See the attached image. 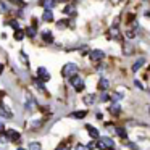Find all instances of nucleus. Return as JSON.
I'll return each mask as SVG.
<instances>
[{
  "label": "nucleus",
  "mask_w": 150,
  "mask_h": 150,
  "mask_svg": "<svg viewBox=\"0 0 150 150\" xmlns=\"http://www.w3.org/2000/svg\"><path fill=\"white\" fill-rule=\"evenodd\" d=\"M69 84L74 87L76 92H82V91H84V81H82V78H81V76H78V74H74V76L69 78Z\"/></svg>",
  "instance_id": "obj_1"
},
{
  "label": "nucleus",
  "mask_w": 150,
  "mask_h": 150,
  "mask_svg": "<svg viewBox=\"0 0 150 150\" xmlns=\"http://www.w3.org/2000/svg\"><path fill=\"white\" fill-rule=\"evenodd\" d=\"M76 73H78V65H76V63H66L62 69V74L66 76V78H71Z\"/></svg>",
  "instance_id": "obj_2"
},
{
  "label": "nucleus",
  "mask_w": 150,
  "mask_h": 150,
  "mask_svg": "<svg viewBox=\"0 0 150 150\" xmlns=\"http://www.w3.org/2000/svg\"><path fill=\"white\" fill-rule=\"evenodd\" d=\"M113 145H115V142L110 137H102L97 142V149H100V150H110V149H113Z\"/></svg>",
  "instance_id": "obj_3"
},
{
  "label": "nucleus",
  "mask_w": 150,
  "mask_h": 150,
  "mask_svg": "<svg viewBox=\"0 0 150 150\" xmlns=\"http://www.w3.org/2000/svg\"><path fill=\"white\" fill-rule=\"evenodd\" d=\"M91 60L92 62H100V60H103L105 58V53L102 52V50H98V49H95V50H91Z\"/></svg>",
  "instance_id": "obj_4"
},
{
  "label": "nucleus",
  "mask_w": 150,
  "mask_h": 150,
  "mask_svg": "<svg viewBox=\"0 0 150 150\" xmlns=\"http://www.w3.org/2000/svg\"><path fill=\"white\" fill-rule=\"evenodd\" d=\"M5 136H7V139L8 140H13V142H18L20 140V132L18 131H15V129H8V131H5Z\"/></svg>",
  "instance_id": "obj_5"
},
{
  "label": "nucleus",
  "mask_w": 150,
  "mask_h": 150,
  "mask_svg": "<svg viewBox=\"0 0 150 150\" xmlns=\"http://www.w3.org/2000/svg\"><path fill=\"white\" fill-rule=\"evenodd\" d=\"M108 36L113 37V39H121V33L118 31V26H116V24H113V26L108 29Z\"/></svg>",
  "instance_id": "obj_6"
},
{
  "label": "nucleus",
  "mask_w": 150,
  "mask_h": 150,
  "mask_svg": "<svg viewBox=\"0 0 150 150\" xmlns=\"http://www.w3.org/2000/svg\"><path fill=\"white\" fill-rule=\"evenodd\" d=\"M86 129H87V132H89V136L92 137V139H98V129L97 127H94V126H91V124H86Z\"/></svg>",
  "instance_id": "obj_7"
},
{
  "label": "nucleus",
  "mask_w": 150,
  "mask_h": 150,
  "mask_svg": "<svg viewBox=\"0 0 150 150\" xmlns=\"http://www.w3.org/2000/svg\"><path fill=\"white\" fill-rule=\"evenodd\" d=\"M37 74H39V78L42 79L44 82H45V81H49V79H50V74H49V71H47V69L44 68V66H40V68L37 69Z\"/></svg>",
  "instance_id": "obj_8"
},
{
  "label": "nucleus",
  "mask_w": 150,
  "mask_h": 150,
  "mask_svg": "<svg viewBox=\"0 0 150 150\" xmlns=\"http://www.w3.org/2000/svg\"><path fill=\"white\" fill-rule=\"evenodd\" d=\"M42 20L45 21V23H50V21H53V13H52V10H50V8H45V10H44Z\"/></svg>",
  "instance_id": "obj_9"
},
{
  "label": "nucleus",
  "mask_w": 150,
  "mask_h": 150,
  "mask_svg": "<svg viewBox=\"0 0 150 150\" xmlns=\"http://www.w3.org/2000/svg\"><path fill=\"white\" fill-rule=\"evenodd\" d=\"M108 86H110V82H108L107 78H102L100 81H98V91L102 92H107L108 91Z\"/></svg>",
  "instance_id": "obj_10"
},
{
  "label": "nucleus",
  "mask_w": 150,
  "mask_h": 150,
  "mask_svg": "<svg viewBox=\"0 0 150 150\" xmlns=\"http://www.w3.org/2000/svg\"><path fill=\"white\" fill-rule=\"evenodd\" d=\"M40 37H42V40L45 44H52L53 42V36H52V33H50V31H44V33L40 34Z\"/></svg>",
  "instance_id": "obj_11"
},
{
  "label": "nucleus",
  "mask_w": 150,
  "mask_h": 150,
  "mask_svg": "<svg viewBox=\"0 0 150 150\" xmlns=\"http://www.w3.org/2000/svg\"><path fill=\"white\" fill-rule=\"evenodd\" d=\"M145 65V58H137L136 62H134V65H132V71L136 73V71H139L142 66Z\"/></svg>",
  "instance_id": "obj_12"
},
{
  "label": "nucleus",
  "mask_w": 150,
  "mask_h": 150,
  "mask_svg": "<svg viewBox=\"0 0 150 150\" xmlns=\"http://www.w3.org/2000/svg\"><path fill=\"white\" fill-rule=\"evenodd\" d=\"M110 113H111V115H115V116L121 113V105L118 103V102H113V105L110 107Z\"/></svg>",
  "instance_id": "obj_13"
},
{
  "label": "nucleus",
  "mask_w": 150,
  "mask_h": 150,
  "mask_svg": "<svg viewBox=\"0 0 150 150\" xmlns=\"http://www.w3.org/2000/svg\"><path fill=\"white\" fill-rule=\"evenodd\" d=\"M40 5L45 8H50L52 10L53 7H57V0H40Z\"/></svg>",
  "instance_id": "obj_14"
},
{
  "label": "nucleus",
  "mask_w": 150,
  "mask_h": 150,
  "mask_svg": "<svg viewBox=\"0 0 150 150\" xmlns=\"http://www.w3.org/2000/svg\"><path fill=\"white\" fill-rule=\"evenodd\" d=\"M86 115H87V111H86V110H81V111H73L69 116H71V118H76V120H82V118H86Z\"/></svg>",
  "instance_id": "obj_15"
},
{
  "label": "nucleus",
  "mask_w": 150,
  "mask_h": 150,
  "mask_svg": "<svg viewBox=\"0 0 150 150\" xmlns=\"http://www.w3.org/2000/svg\"><path fill=\"white\" fill-rule=\"evenodd\" d=\"M0 116H2V118H7V120H10V118H11V113L4 107V105H0Z\"/></svg>",
  "instance_id": "obj_16"
},
{
  "label": "nucleus",
  "mask_w": 150,
  "mask_h": 150,
  "mask_svg": "<svg viewBox=\"0 0 150 150\" xmlns=\"http://www.w3.org/2000/svg\"><path fill=\"white\" fill-rule=\"evenodd\" d=\"M26 108L28 110H33L34 108V98L29 94H26Z\"/></svg>",
  "instance_id": "obj_17"
},
{
  "label": "nucleus",
  "mask_w": 150,
  "mask_h": 150,
  "mask_svg": "<svg viewBox=\"0 0 150 150\" xmlns=\"http://www.w3.org/2000/svg\"><path fill=\"white\" fill-rule=\"evenodd\" d=\"M24 36H26V31H21V29L15 31V39H16V40H23Z\"/></svg>",
  "instance_id": "obj_18"
},
{
  "label": "nucleus",
  "mask_w": 150,
  "mask_h": 150,
  "mask_svg": "<svg viewBox=\"0 0 150 150\" xmlns=\"http://www.w3.org/2000/svg\"><path fill=\"white\" fill-rule=\"evenodd\" d=\"M74 11H76L74 5H66L65 10H63V13H65V15H74Z\"/></svg>",
  "instance_id": "obj_19"
},
{
  "label": "nucleus",
  "mask_w": 150,
  "mask_h": 150,
  "mask_svg": "<svg viewBox=\"0 0 150 150\" xmlns=\"http://www.w3.org/2000/svg\"><path fill=\"white\" fill-rule=\"evenodd\" d=\"M84 102H86V105H92V103L95 102V94L86 95V97H84Z\"/></svg>",
  "instance_id": "obj_20"
},
{
  "label": "nucleus",
  "mask_w": 150,
  "mask_h": 150,
  "mask_svg": "<svg viewBox=\"0 0 150 150\" xmlns=\"http://www.w3.org/2000/svg\"><path fill=\"white\" fill-rule=\"evenodd\" d=\"M36 34H37V31H36V28H34V26H29L26 29V36L28 37H36Z\"/></svg>",
  "instance_id": "obj_21"
},
{
  "label": "nucleus",
  "mask_w": 150,
  "mask_h": 150,
  "mask_svg": "<svg viewBox=\"0 0 150 150\" xmlns=\"http://www.w3.org/2000/svg\"><path fill=\"white\" fill-rule=\"evenodd\" d=\"M34 84L37 86V89H39V91H45V86H44V82H42V79H34Z\"/></svg>",
  "instance_id": "obj_22"
},
{
  "label": "nucleus",
  "mask_w": 150,
  "mask_h": 150,
  "mask_svg": "<svg viewBox=\"0 0 150 150\" xmlns=\"http://www.w3.org/2000/svg\"><path fill=\"white\" fill-rule=\"evenodd\" d=\"M66 26H68V21H66V20H60V21H57V28H58V29H65Z\"/></svg>",
  "instance_id": "obj_23"
},
{
  "label": "nucleus",
  "mask_w": 150,
  "mask_h": 150,
  "mask_svg": "<svg viewBox=\"0 0 150 150\" xmlns=\"http://www.w3.org/2000/svg\"><path fill=\"white\" fill-rule=\"evenodd\" d=\"M116 134H118L120 137H123V139H126V136H127L124 127H116Z\"/></svg>",
  "instance_id": "obj_24"
},
{
  "label": "nucleus",
  "mask_w": 150,
  "mask_h": 150,
  "mask_svg": "<svg viewBox=\"0 0 150 150\" xmlns=\"http://www.w3.org/2000/svg\"><path fill=\"white\" fill-rule=\"evenodd\" d=\"M29 150H40V144L39 142H31L29 144Z\"/></svg>",
  "instance_id": "obj_25"
},
{
  "label": "nucleus",
  "mask_w": 150,
  "mask_h": 150,
  "mask_svg": "<svg viewBox=\"0 0 150 150\" xmlns=\"http://www.w3.org/2000/svg\"><path fill=\"white\" fill-rule=\"evenodd\" d=\"M121 98H123V94H120V92H116V94L111 95V100H113V102H120Z\"/></svg>",
  "instance_id": "obj_26"
},
{
  "label": "nucleus",
  "mask_w": 150,
  "mask_h": 150,
  "mask_svg": "<svg viewBox=\"0 0 150 150\" xmlns=\"http://www.w3.org/2000/svg\"><path fill=\"white\" fill-rule=\"evenodd\" d=\"M7 11H8L7 4H5V2H0V13H7Z\"/></svg>",
  "instance_id": "obj_27"
},
{
  "label": "nucleus",
  "mask_w": 150,
  "mask_h": 150,
  "mask_svg": "<svg viewBox=\"0 0 150 150\" xmlns=\"http://www.w3.org/2000/svg\"><path fill=\"white\" fill-rule=\"evenodd\" d=\"M100 100H102V102L111 100V95H110V94H107V92H105V94H103V95H102V97H100Z\"/></svg>",
  "instance_id": "obj_28"
},
{
  "label": "nucleus",
  "mask_w": 150,
  "mask_h": 150,
  "mask_svg": "<svg viewBox=\"0 0 150 150\" xmlns=\"http://www.w3.org/2000/svg\"><path fill=\"white\" fill-rule=\"evenodd\" d=\"M10 26L13 28L15 31H16V29H20V24H18V21H15V20H13V21H10Z\"/></svg>",
  "instance_id": "obj_29"
},
{
  "label": "nucleus",
  "mask_w": 150,
  "mask_h": 150,
  "mask_svg": "<svg viewBox=\"0 0 150 150\" xmlns=\"http://www.w3.org/2000/svg\"><path fill=\"white\" fill-rule=\"evenodd\" d=\"M95 147H97V142H94V140H92V142H89V144H87V149H89V150L95 149Z\"/></svg>",
  "instance_id": "obj_30"
},
{
  "label": "nucleus",
  "mask_w": 150,
  "mask_h": 150,
  "mask_svg": "<svg viewBox=\"0 0 150 150\" xmlns=\"http://www.w3.org/2000/svg\"><path fill=\"white\" fill-rule=\"evenodd\" d=\"M79 52H81V55H87L89 49H87V47H81V49H79Z\"/></svg>",
  "instance_id": "obj_31"
},
{
  "label": "nucleus",
  "mask_w": 150,
  "mask_h": 150,
  "mask_svg": "<svg viewBox=\"0 0 150 150\" xmlns=\"http://www.w3.org/2000/svg\"><path fill=\"white\" fill-rule=\"evenodd\" d=\"M76 150H87V147H84L82 144H78V145H76Z\"/></svg>",
  "instance_id": "obj_32"
},
{
  "label": "nucleus",
  "mask_w": 150,
  "mask_h": 150,
  "mask_svg": "<svg viewBox=\"0 0 150 150\" xmlns=\"http://www.w3.org/2000/svg\"><path fill=\"white\" fill-rule=\"evenodd\" d=\"M126 36H127V39H132V37H134V33H132V31H129V33H126Z\"/></svg>",
  "instance_id": "obj_33"
},
{
  "label": "nucleus",
  "mask_w": 150,
  "mask_h": 150,
  "mask_svg": "<svg viewBox=\"0 0 150 150\" xmlns=\"http://www.w3.org/2000/svg\"><path fill=\"white\" fill-rule=\"evenodd\" d=\"M0 134H5V126L0 123Z\"/></svg>",
  "instance_id": "obj_34"
},
{
  "label": "nucleus",
  "mask_w": 150,
  "mask_h": 150,
  "mask_svg": "<svg viewBox=\"0 0 150 150\" xmlns=\"http://www.w3.org/2000/svg\"><path fill=\"white\" fill-rule=\"evenodd\" d=\"M57 150H69V147H66V145H60Z\"/></svg>",
  "instance_id": "obj_35"
},
{
  "label": "nucleus",
  "mask_w": 150,
  "mask_h": 150,
  "mask_svg": "<svg viewBox=\"0 0 150 150\" xmlns=\"http://www.w3.org/2000/svg\"><path fill=\"white\" fill-rule=\"evenodd\" d=\"M11 2H15V4H18V5H24V2H21V0H11Z\"/></svg>",
  "instance_id": "obj_36"
},
{
  "label": "nucleus",
  "mask_w": 150,
  "mask_h": 150,
  "mask_svg": "<svg viewBox=\"0 0 150 150\" xmlns=\"http://www.w3.org/2000/svg\"><path fill=\"white\" fill-rule=\"evenodd\" d=\"M134 84H136V86H137V87H139V89H142V84H140L139 81H134Z\"/></svg>",
  "instance_id": "obj_37"
},
{
  "label": "nucleus",
  "mask_w": 150,
  "mask_h": 150,
  "mask_svg": "<svg viewBox=\"0 0 150 150\" xmlns=\"http://www.w3.org/2000/svg\"><path fill=\"white\" fill-rule=\"evenodd\" d=\"M2 71H4V65L0 63V74H2Z\"/></svg>",
  "instance_id": "obj_38"
},
{
  "label": "nucleus",
  "mask_w": 150,
  "mask_h": 150,
  "mask_svg": "<svg viewBox=\"0 0 150 150\" xmlns=\"http://www.w3.org/2000/svg\"><path fill=\"white\" fill-rule=\"evenodd\" d=\"M145 16H147V18H150V11H145Z\"/></svg>",
  "instance_id": "obj_39"
},
{
  "label": "nucleus",
  "mask_w": 150,
  "mask_h": 150,
  "mask_svg": "<svg viewBox=\"0 0 150 150\" xmlns=\"http://www.w3.org/2000/svg\"><path fill=\"white\" fill-rule=\"evenodd\" d=\"M16 150H26V149H21V147H20V149H16Z\"/></svg>",
  "instance_id": "obj_40"
},
{
  "label": "nucleus",
  "mask_w": 150,
  "mask_h": 150,
  "mask_svg": "<svg viewBox=\"0 0 150 150\" xmlns=\"http://www.w3.org/2000/svg\"><path fill=\"white\" fill-rule=\"evenodd\" d=\"M142 2H150V0H142Z\"/></svg>",
  "instance_id": "obj_41"
},
{
  "label": "nucleus",
  "mask_w": 150,
  "mask_h": 150,
  "mask_svg": "<svg viewBox=\"0 0 150 150\" xmlns=\"http://www.w3.org/2000/svg\"><path fill=\"white\" fill-rule=\"evenodd\" d=\"M60 2H66V0H60Z\"/></svg>",
  "instance_id": "obj_42"
},
{
  "label": "nucleus",
  "mask_w": 150,
  "mask_h": 150,
  "mask_svg": "<svg viewBox=\"0 0 150 150\" xmlns=\"http://www.w3.org/2000/svg\"><path fill=\"white\" fill-rule=\"evenodd\" d=\"M110 150H115V149H110Z\"/></svg>",
  "instance_id": "obj_43"
},
{
  "label": "nucleus",
  "mask_w": 150,
  "mask_h": 150,
  "mask_svg": "<svg viewBox=\"0 0 150 150\" xmlns=\"http://www.w3.org/2000/svg\"><path fill=\"white\" fill-rule=\"evenodd\" d=\"M149 111H150V108H149Z\"/></svg>",
  "instance_id": "obj_44"
}]
</instances>
